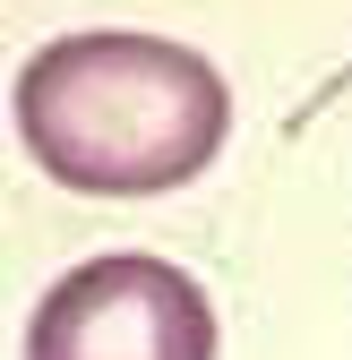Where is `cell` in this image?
I'll return each mask as SVG.
<instances>
[{"label":"cell","instance_id":"1","mask_svg":"<svg viewBox=\"0 0 352 360\" xmlns=\"http://www.w3.org/2000/svg\"><path fill=\"white\" fill-rule=\"evenodd\" d=\"M232 86L172 34H61L18 69V138L77 198H163L224 155Z\"/></svg>","mask_w":352,"mask_h":360},{"label":"cell","instance_id":"2","mask_svg":"<svg viewBox=\"0 0 352 360\" xmlns=\"http://www.w3.org/2000/svg\"><path fill=\"white\" fill-rule=\"evenodd\" d=\"M26 360H215V300L172 257H86L34 300Z\"/></svg>","mask_w":352,"mask_h":360}]
</instances>
